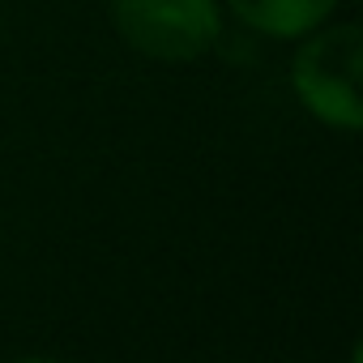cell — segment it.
<instances>
[{
    "label": "cell",
    "mask_w": 363,
    "mask_h": 363,
    "mask_svg": "<svg viewBox=\"0 0 363 363\" xmlns=\"http://www.w3.org/2000/svg\"><path fill=\"white\" fill-rule=\"evenodd\" d=\"M111 18L128 48L171 65L206 56L223 35L214 0H111Z\"/></svg>",
    "instance_id": "2"
},
{
    "label": "cell",
    "mask_w": 363,
    "mask_h": 363,
    "mask_svg": "<svg viewBox=\"0 0 363 363\" xmlns=\"http://www.w3.org/2000/svg\"><path fill=\"white\" fill-rule=\"evenodd\" d=\"M350 363H359V346H354V350H350Z\"/></svg>",
    "instance_id": "5"
},
{
    "label": "cell",
    "mask_w": 363,
    "mask_h": 363,
    "mask_svg": "<svg viewBox=\"0 0 363 363\" xmlns=\"http://www.w3.org/2000/svg\"><path fill=\"white\" fill-rule=\"evenodd\" d=\"M22 363H56V359H22Z\"/></svg>",
    "instance_id": "4"
},
{
    "label": "cell",
    "mask_w": 363,
    "mask_h": 363,
    "mask_svg": "<svg viewBox=\"0 0 363 363\" xmlns=\"http://www.w3.org/2000/svg\"><path fill=\"white\" fill-rule=\"evenodd\" d=\"M231 9L244 26L269 39H299L329 22L337 0H231Z\"/></svg>",
    "instance_id": "3"
},
{
    "label": "cell",
    "mask_w": 363,
    "mask_h": 363,
    "mask_svg": "<svg viewBox=\"0 0 363 363\" xmlns=\"http://www.w3.org/2000/svg\"><path fill=\"white\" fill-rule=\"evenodd\" d=\"M359 69H363V35L354 22L329 26L316 39H308L295 56V94L303 107L342 133H359L363 103H359Z\"/></svg>",
    "instance_id": "1"
}]
</instances>
